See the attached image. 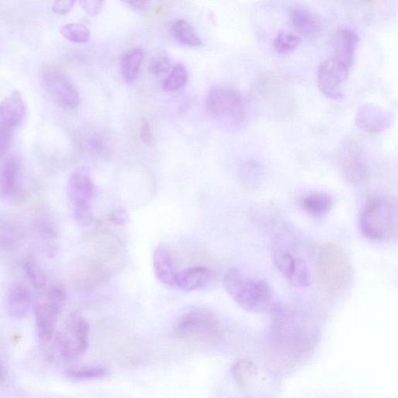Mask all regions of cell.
Here are the masks:
<instances>
[{"mask_svg":"<svg viewBox=\"0 0 398 398\" xmlns=\"http://www.w3.org/2000/svg\"><path fill=\"white\" fill-rule=\"evenodd\" d=\"M88 144L91 150L96 152L103 151V148L104 147L103 142L101 141L100 138L98 136L90 138L88 141Z\"/></svg>","mask_w":398,"mask_h":398,"instance_id":"cell-40","label":"cell"},{"mask_svg":"<svg viewBox=\"0 0 398 398\" xmlns=\"http://www.w3.org/2000/svg\"><path fill=\"white\" fill-rule=\"evenodd\" d=\"M349 74V71L334 66L327 59L317 68L318 87L327 98L341 100L344 98L341 84L347 79Z\"/></svg>","mask_w":398,"mask_h":398,"instance_id":"cell-16","label":"cell"},{"mask_svg":"<svg viewBox=\"0 0 398 398\" xmlns=\"http://www.w3.org/2000/svg\"><path fill=\"white\" fill-rule=\"evenodd\" d=\"M43 87L62 107L74 109L79 105L80 95L64 72L53 65H46L41 72Z\"/></svg>","mask_w":398,"mask_h":398,"instance_id":"cell-11","label":"cell"},{"mask_svg":"<svg viewBox=\"0 0 398 398\" xmlns=\"http://www.w3.org/2000/svg\"><path fill=\"white\" fill-rule=\"evenodd\" d=\"M394 116L392 112L378 105L366 103L357 109L356 126L369 134H377L392 126Z\"/></svg>","mask_w":398,"mask_h":398,"instance_id":"cell-15","label":"cell"},{"mask_svg":"<svg viewBox=\"0 0 398 398\" xmlns=\"http://www.w3.org/2000/svg\"><path fill=\"white\" fill-rule=\"evenodd\" d=\"M67 189L75 221L81 226H89L93 220V204L96 191L89 171L85 168L75 170L69 179Z\"/></svg>","mask_w":398,"mask_h":398,"instance_id":"cell-6","label":"cell"},{"mask_svg":"<svg viewBox=\"0 0 398 398\" xmlns=\"http://www.w3.org/2000/svg\"><path fill=\"white\" fill-rule=\"evenodd\" d=\"M337 160L343 175L348 180L358 182L368 175V168L362 148L356 140L347 139L341 144Z\"/></svg>","mask_w":398,"mask_h":398,"instance_id":"cell-14","label":"cell"},{"mask_svg":"<svg viewBox=\"0 0 398 398\" xmlns=\"http://www.w3.org/2000/svg\"><path fill=\"white\" fill-rule=\"evenodd\" d=\"M230 372L236 384L240 387H246L257 376L259 370L251 361L241 358L233 363Z\"/></svg>","mask_w":398,"mask_h":398,"instance_id":"cell-27","label":"cell"},{"mask_svg":"<svg viewBox=\"0 0 398 398\" xmlns=\"http://www.w3.org/2000/svg\"><path fill=\"white\" fill-rule=\"evenodd\" d=\"M26 106L19 91H13L0 103V155L9 149L14 131L25 119Z\"/></svg>","mask_w":398,"mask_h":398,"instance_id":"cell-10","label":"cell"},{"mask_svg":"<svg viewBox=\"0 0 398 398\" xmlns=\"http://www.w3.org/2000/svg\"><path fill=\"white\" fill-rule=\"evenodd\" d=\"M300 42V37L298 35L281 30L273 41V46L280 53H288L294 50Z\"/></svg>","mask_w":398,"mask_h":398,"instance_id":"cell-31","label":"cell"},{"mask_svg":"<svg viewBox=\"0 0 398 398\" xmlns=\"http://www.w3.org/2000/svg\"><path fill=\"white\" fill-rule=\"evenodd\" d=\"M361 229L366 238L386 241L397 235V202L384 197H373L365 202L360 217Z\"/></svg>","mask_w":398,"mask_h":398,"instance_id":"cell-5","label":"cell"},{"mask_svg":"<svg viewBox=\"0 0 398 398\" xmlns=\"http://www.w3.org/2000/svg\"><path fill=\"white\" fill-rule=\"evenodd\" d=\"M171 33L178 42L190 47L201 45V39L197 35L190 23L185 20L175 21L171 25Z\"/></svg>","mask_w":398,"mask_h":398,"instance_id":"cell-28","label":"cell"},{"mask_svg":"<svg viewBox=\"0 0 398 398\" xmlns=\"http://www.w3.org/2000/svg\"><path fill=\"white\" fill-rule=\"evenodd\" d=\"M127 4L139 11H146L150 7L151 3L149 1H142V0H137V1L136 0H131V1H127Z\"/></svg>","mask_w":398,"mask_h":398,"instance_id":"cell-39","label":"cell"},{"mask_svg":"<svg viewBox=\"0 0 398 398\" xmlns=\"http://www.w3.org/2000/svg\"><path fill=\"white\" fill-rule=\"evenodd\" d=\"M26 273L31 284L35 288L41 290L45 287L47 279L40 265L34 259H28L25 262Z\"/></svg>","mask_w":398,"mask_h":398,"instance_id":"cell-32","label":"cell"},{"mask_svg":"<svg viewBox=\"0 0 398 398\" xmlns=\"http://www.w3.org/2000/svg\"><path fill=\"white\" fill-rule=\"evenodd\" d=\"M60 33L69 42L74 43H86L90 40V30L81 23H67L62 27Z\"/></svg>","mask_w":398,"mask_h":398,"instance_id":"cell-29","label":"cell"},{"mask_svg":"<svg viewBox=\"0 0 398 398\" xmlns=\"http://www.w3.org/2000/svg\"><path fill=\"white\" fill-rule=\"evenodd\" d=\"M358 35L352 29L339 28L330 37V57L332 64L349 71L355 58Z\"/></svg>","mask_w":398,"mask_h":398,"instance_id":"cell-13","label":"cell"},{"mask_svg":"<svg viewBox=\"0 0 398 398\" xmlns=\"http://www.w3.org/2000/svg\"><path fill=\"white\" fill-rule=\"evenodd\" d=\"M144 58L142 49H131L122 54L120 68L124 82L131 83L137 79Z\"/></svg>","mask_w":398,"mask_h":398,"instance_id":"cell-25","label":"cell"},{"mask_svg":"<svg viewBox=\"0 0 398 398\" xmlns=\"http://www.w3.org/2000/svg\"><path fill=\"white\" fill-rule=\"evenodd\" d=\"M65 293L62 288L59 286H52L49 288L47 293V300L45 303L58 316L61 313L62 308L65 302Z\"/></svg>","mask_w":398,"mask_h":398,"instance_id":"cell-33","label":"cell"},{"mask_svg":"<svg viewBox=\"0 0 398 398\" xmlns=\"http://www.w3.org/2000/svg\"><path fill=\"white\" fill-rule=\"evenodd\" d=\"M273 254L276 267L288 283L296 288L310 286V272L305 261L295 254H291V250L278 240Z\"/></svg>","mask_w":398,"mask_h":398,"instance_id":"cell-12","label":"cell"},{"mask_svg":"<svg viewBox=\"0 0 398 398\" xmlns=\"http://www.w3.org/2000/svg\"><path fill=\"white\" fill-rule=\"evenodd\" d=\"M153 264L155 276L161 283L169 286L175 285L177 272L172 254L168 247L160 245L154 250Z\"/></svg>","mask_w":398,"mask_h":398,"instance_id":"cell-19","label":"cell"},{"mask_svg":"<svg viewBox=\"0 0 398 398\" xmlns=\"http://www.w3.org/2000/svg\"><path fill=\"white\" fill-rule=\"evenodd\" d=\"M140 138H141L144 144L149 145L152 142L153 135L150 123L146 120L142 122L141 129H140Z\"/></svg>","mask_w":398,"mask_h":398,"instance_id":"cell-38","label":"cell"},{"mask_svg":"<svg viewBox=\"0 0 398 398\" xmlns=\"http://www.w3.org/2000/svg\"><path fill=\"white\" fill-rule=\"evenodd\" d=\"M293 29L300 35L314 37L321 33L322 25L317 16L303 6H293L288 13Z\"/></svg>","mask_w":398,"mask_h":398,"instance_id":"cell-18","label":"cell"},{"mask_svg":"<svg viewBox=\"0 0 398 398\" xmlns=\"http://www.w3.org/2000/svg\"><path fill=\"white\" fill-rule=\"evenodd\" d=\"M129 220V213L127 211L123 208L115 209L111 211V213L108 214V221L115 225H126Z\"/></svg>","mask_w":398,"mask_h":398,"instance_id":"cell-35","label":"cell"},{"mask_svg":"<svg viewBox=\"0 0 398 398\" xmlns=\"http://www.w3.org/2000/svg\"><path fill=\"white\" fill-rule=\"evenodd\" d=\"M175 336L181 340L221 344L225 330L221 320L212 310L196 308L186 312L174 326Z\"/></svg>","mask_w":398,"mask_h":398,"instance_id":"cell-4","label":"cell"},{"mask_svg":"<svg viewBox=\"0 0 398 398\" xmlns=\"http://www.w3.org/2000/svg\"><path fill=\"white\" fill-rule=\"evenodd\" d=\"M317 276L323 290L332 295L344 293L353 283L354 269L344 249L334 244L320 247Z\"/></svg>","mask_w":398,"mask_h":398,"instance_id":"cell-3","label":"cell"},{"mask_svg":"<svg viewBox=\"0 0 398 398\" xmlns=\"http://www.w3.org/2000/svg\"><path fill=\"white\" fill-rule=\"evenodd\" d=\"M7 377L6 365L2 361H0V385L4 383Z\"/></svg>","mask_w":398,"mask_h":398,"instance_id":"cell-41","label":"cell"},{"mask_svg":"<svg viewBox=\"0 0 398 398\" xmlns=\"http://www.w3.org/2000/svg\"><path fill=\"white\" fill-rule=\"evenodd\" d=\"M20 170V160L15 156H12L4 163L0 174V194L4 199L11 197L17 189Z\"/></svg>","mask_w":398,"mask_h":398,"instance_id":"cell-22","label":"cell"},{"mask_svg":"<svg viewBox=\"0 0 398 398\" xmlns=\"http://www.w3.org/2000/svg\"><path fill=\"white\" fill-rule=\"evenodd\" d=\"M170 69V62L165 56H159L152 59L149 69L152 74L159 76L166 74Z\"/></svg>","mask_w":398,"mask_h":398,"instance_id":"cell-34","label":"cell"},{"mask_svg":"<svg viewBox=\"0 0 398 398\" xmlns=\"http://www.w3.org/2000/svg\"><path fill=\"white\" fill-rule=\"evenodd\" d=\"M299 204L308 215L320 218L330 212L333 206V200L329 194L311 192L301 197Z\"/></svg>","mask_w":398,"mask_h":398,"instance_id":"cell-24","label":"cell"},{"mask_svg":"<svg viewBox=\"0 0 398 398\" xmlns=\"http://www.w3.org/2000/svg\"><path fill=\"white\" fill-rule=\"evenodd\" d=\"M245 106V99L240 93L229 88H214L210 90L206 99L209 114L234 127L244 122Z\"/></svg>","mask_w":398,"mask_h":398,"instance_id":"cell-7","label":"cell"},{"mask_svg":"<svg viewBox=\"0 0 398 398\" xmlns=\"http://www.w3.org/2000/svg\"><path fill=\"white\" fill-rule=\"evenodd\" d=\"M90 325L81 315L70 317L64 332L57 336V346L62 357L74 360L83 356L89 347Z\"/></svg>","mask_w":398,"mask_h":398,"instance_id":"cell-9","label":"cell"},{"mask_svg":"<svg viewBox=\"0 0 398 398\" xmlns=\"http://www.w3.org/2000/svg\"><path fill=\"white\" fill-rule=\"evenodd\" d=\"M188 81V73L184 64L179 62L163 83V89L166 92L175 91L183 87Z\"/></svg>","mask_w":398,"mask_h":398,"instance_id":"cell-30","label":"cell"},{"mask_svg":"<svg viewBox=\"0 0 398 398\" xmlns=\"http://www.w3.org/2000/svg\"><path fill=\"white\" fill-rule=\"evenodd\" d=\"M6 307L12 317H26L31 307V296L27 288L22 285H12L6 294Z\"/></svg>","mask_w":398,"mask_h":398,"instance_id":"cell-20","label":"cell"},{"mask_svg":"<svg viewBox=\"0 0 398 398\" xmlns=\"http://www.w3.org/2000/svg\"><path fill=\"white\" fill-rule=\"evenodd\" d=\"M238 174L244 188L249 192H255L263 183L264 168L259 161L249 160L242 163Z\"/></svg>","mask_w":398,"mask_h":398,"instance_id":"cell-23","label":"cell"},{"mask_svg":"<svg viewBox=\"0 0 398 398\" xmlns=\"http://www.w3.org/2000/svg\"><path fill=\"white\" fill-rule=\"evenodd\" d=\"M214 272L205 267H193L177 272L175 285L187 292L201 290L213 283Z\"/></svg>","mask_w":398,"mask_h":398,"instance_id":"cell-17","label":"cell"},{"mask_svg":"<svg viewBox=\"0 0 398 398\" xmlns=\"http://www.w3.org/2000/svg\"><path fill=\"white\" fill-rule=\"evenodd\" d=\"M111 370L104 365L83 366L65 372L66 378L74 381H88L105 379L111 376Z\"/></svg>","mask_w":398,"mask_h":398,"instance_id":"cell-26","label":"cell"},{"mask_svg":"<svg viewBox=\"0 0 398 398\" xmlns=\"http://www.w3.org/2000/svg\"><path fill=\"white\" fill-rule=\"evenodd\" d=\"M75 4L72 0H60L54 3L52 11L57 14L65 15L71 11Z\"/></svg>","mask_w":398,"mask_h":398,"instance_id":"cell-37","label":"cell"},{"mask_svg":"<svg viewBox=\"0 0 398 398\" xmlns=\"http://www.w3.org/2000/svg\"><path fill=\"white\" fill-rule=\"evenodd\" d=\"M226 293L242 309L252 314L268 313L276 306L274 295L267 281L230 269L223 276Z\"/></svg>","mask_w":398,"mask_h":398,"instance_id":"cell-2","label":"cell"},{"mask_svg":"<svg viewBox=\"0 0 398 398\" xmlns=\"http://www.w3.org/2000/svg\"><path fill=\"white\" fill-rule=\"evenodd\" d=\"M104 2L98 0H83L80 2L82 9L90 16L98 15L103 9Z\"/></svg>","mask_w":398,"mask_h":398,"instance_id":"cell-36","label":"cell"},{"mask_svg":"<svg viewBox=\"0 0 398 398\" xmlns=\"http://www.w3.org/2000/svg\"><path fill=\"white\" fill-rule=\"evenodd\" d=\"M270 313L271 334L264 356L272 370L286 371L310 356L317 344V332L306 318L278 303Z\"/></svg>","mask_w":398,"mask_h":398,"instance_id":"cell-1","label":"cell"},{"mask_svg":"<svg viewBox=\"0 0 398 398\" xmlns=\"http://www.w3.org/2000/svg\"><path fill=\"white\" fill-rule=\"evenodd\" d=\"M254 100L262 112L281 118L291 111L293 100L282 80L269 76L256 86Z\"/></svg>","mask_w":398,"mask_h":398,"instance_id":"cell-8","label":"cell"},{"mask_svg":"<svg viewBox=\"0 0 398 398\" xmlns=\"http://www.w3.org/2000/svg\"><path fill=\"white\" fill-rule=\"evenodd\" d=\"M37 334L39 340L48 342L56 333L58 315L45 303H38L35 308Z\"/></svg>","mask_w":398,"mask_h":398,"instance_id":"cell-21","label":"cell"}]
</instances>
